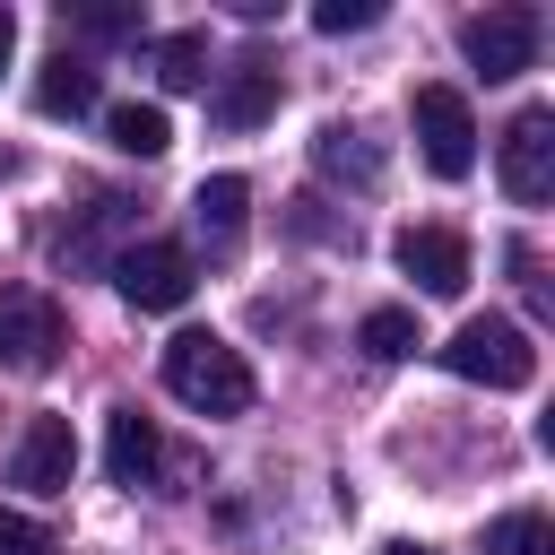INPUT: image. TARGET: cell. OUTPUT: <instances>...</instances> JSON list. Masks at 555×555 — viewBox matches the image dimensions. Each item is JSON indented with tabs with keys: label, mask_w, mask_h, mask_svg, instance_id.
Wrapping results in <instances>:
<instances>
[{
	"label": "cell",
	"mask_w": 555,
	"mask_h": 555,
	"mask_svg": "<svg viewBox=\"0 0 555 555\" xmlns=\"http://www.w3.org/2000/svg\"><path fill=\"white\" fill-rule=\"evenodd\" d=\"M165 390L191 416H243L251 408V364L217 330H182V338H165Z\"/></svg>",
	"instance_id": "cell-1"
},
{
	"label": "cell",
	"mask_w": 555,
	"mask_h": 555,
	"mask_svg": "<svg viewBox=\"0 0 555 555\" xmlns=\"http://www.w3.org/2000/svg\"><path fill=\"white\" fill-rule=\"evenodd\" d=\"M442 364H451L460 382H486V390H529V382H538L529 330H520V321H494V312L460 321V330L442 338Z\"/></svg>",
	"instance_id": "cell-2"
},
{
	"label": "cell",
	"mask_w": 555,
	"mask_h": 555,
	"mask_svg": "<svg viewBox=\"0 0 555 555\" xmlns=\"http://www.w3.org/2000/svg\"><path fill=\"white\" fill-rule=\"evenodd\" d=\"M69 347V321L43 286H0V373H52Z\"/></svg>",
	"instance_id": "cell-3"
},
{
	"label": "cell",
	"mask_w": 555,
	"mask_h": 555,
	"mask_svg": "<svg viewBox=\"0 0 555 555\" xmlns=\"http://www.w3.org/2000/svg\"><path fill=\"white\" fill-rule=\"evenodd\" d=\"M408 121H416V147H425V165L442 173V182H460L468 165H477V113H468V95L460 87H416L408 95Z\"/></svg>",
	"instance_id": "cell-4"
},
{
	"label": "cell",
	"mask_w": 555,
	"mask_h": 555,
	"mask_svg": "<svg viewBox=\"0 0 555 555\" xmlns=\"http://www.w3.org/2000/svg\"><path fill=\"white\" fill-rule=\"evenodd\" d=\"M113 286H121L130 312H182L199 269H191L182 243H130V251H113Z\"/></svg>",
	"instance_id": "cell-5"
},
{
	"label": "cell",
	"mask_w": 555,
	"mask_h": 555,
	"mask_svg": "<svg viewBox=\"0 0 555 555\" xmlns=\"http://www.w3.org/2000/svg\"><path fill=\"white\" fill-rule=\"evenodd\" d=\"M494 173H503V191H512L520 208H538V199L555 191V113H546V104H520V113H512V130H503V147H494Z\"/></svg>",
	"instance_id": "cell-6"
},
{
	"label": "cell",
	"mask_w": 555,
	"mask_h": 555,
	"mask_svg": "<svg viewBox=\"0 0 555 555\" xmlns=\"http://www.w3.org/2000/svg\"><path fill=\"white\" fill-rule=\"evenodd\" d=\"M460 52H468L486 78H520V69L538 61V9H520V0L477 9V17L460 26Z\"/></svg>",
	"instance_id": "cell-7"
},
{
	"label": "cell",
	"mask_w": 555,
	"mask_h": 555,
	"mask_svg": "<svg viewBox=\"0 0 555 555\" xmlns=\"http://www.w3.org/2000/svg\"><path fill=\"white\" fill-rule=\"evenodd\" d=\"M69 477H78V434H69V416H35V425L17 434V451H9V486H26V494H69Z\"/></svg>",
	"instance_id": "cell-8"
},
{
	"label": "cell",
	"mask_w": 555,
	"mask_h": 555,
	"mask_svg": "<svg viewBox=\"0 0 555 555\" xmlns=\"http://www.w3.org/2000/svg\"><path fill=\"white\" fill-rule=\"evenodd\" d=\"M278 95H286L278 61H269V52H243V61L225 69V87L208 95V121H217V130H260V121L278 113Z\"/></svg>",
	"instance_id": "cell-9"
},
{
	"label": "cell",
	"mask_w": 555,
	"mask_h": 555,
	"mask_svg": "<svg viewBox=\"0 0 555 555\" xmlns=\"http://www.w3.org/2000/svg\"><path fill=\"white\" fill-rule=\"evenodd\" d=\"M104 468H113V486H156V477H165V434H156V416L113 408V416H104Z\"/></svg>",
	"instance_id": "cell-10"
},
{
	"label": "cell",
	"mask_w": 555,
	"mask_h": 555,
	"mask_svg": "<svg viewBox=\"0 0 555 555\" xmlns=\"http://www.w3.org/2000/svg\"><path fill=\"white\" fill-rule=\"evenodd\" d=\"M399 269L425 286V295H460L468 286V243L451 225H408L399 234Z\"/></svg>",
	"instance_id": "cell-11"
},
{
	"label": "cell",
	"mask_w": 555,
	"mask_h": 555,
	"mask_svg": "<svg viewBox=\"0 0 555 555\" xmlns=\"http://www.w3.org/2000/svg\"><path fill=\"white\" fill-rule=\"evenodd\" d=\"M95 61L87 52H52L43 61V78H35V113H52V121H78V113H95Z\"/></svg>",
	"instance_id": "cell-12"
},
{
	"label": "cell",
	"mask_w": 555,
	"mask_h": 555,
	"mask_svg": "<svg viewBox=\"0 0 555 555\" xmlns=\"http://www.w3.org/2000/svg\"><path fill=\"white\" fill-rule=\"evenodd\" d=\"M312 165H321V173H347L356 191H373V182H382V147L364 139V121H321Z\"/></svg>",
	"instance_id": "cell-13"
},
{
	"label": "cell",
	"mask_w": 555,
	"mask_h": 555,
	"mask_svg": "<svg viewBox=\"0 0 555 555\" xmlns=\"http://www.w3.org/2000/svg\"><path fill=\"white\" fill-rule=\"evenodd\" d=\"M243 208H251V182H243V173H208V182L191 191V217H199V234H208L217 251L243 234Z\"/></svg>",
	"instance_id": "cell-14"
},
{
	"label": "cell",
	"mask_w": 555,
	"mask_h": 555,
	"mask_svg": "<svg viewBox=\"0 0 555 555\" xmlns=\"http://www.w3.org/2000/svg\"><path fill=\"white\" fill-rule=\"evenodd\" d=\"M147 69H156L173 95L208 87V35H191V26H182V35H156V43H147Z\"/></svg>",
	"instance_id": "cell-15"
},
{
	"label": "cell",
	"mask_w": 555,
	"mask_h": 555,
	"mask_svg": "<svg viewBox=\"0 0 555 555\" xmlns=\"http://www.w3.org/2000/svg\"><path fill=\"white\" fill-rule=\"evenodd\" d=\"M104 139L121 156H165L173 147V121H165V104H113L104 113Z\"/></svg>",
	"instance_id": "cell-16"
},
{
	"label": "cell",
	"mask_w": 555,
	"mask_h": 555,
	"mask_svg": "<svg viewBox=\"0 0 555 555\" xmlns=\"http://www.w3.org/2000/svg\"><path fill=\"white\" fill-rule=\"evenodd\" d=\"M356 347H364L373 364H399V356H416L425 338H416V312H399V304H373V312L356 321Z\"/></svg>",
	"instance_id": "cell-17"
},
{
	"label": "cell",
	"mask_w": 555,
	"mask_h": 555,
	"mask_svg": "<svg viewBox=\"0 0 555 555\" xmlns=\"http://www.w3.org/2000/svg\"><path fill=\"white\" fill-rule=\"evenodd\" d=\"M121 217H130V199H113V191H104V199L87 208V234H61V260H69V269H95V260L113 269V251H104V243L121 234Z\"/></svg>",
	"instance_id": "cell-18"
},
{
	"label": "cell",
	"mask_w": 555,
	"mask_h": 555,
	"mask_svg": "<svg viewBox=\"0 0 555 555\" xmlns=\"http://www.w3.org/2000/svg\"><path fill=\"white\" fill-rule=\"evenodd\" d=\"M486 555H555L546 512H503V520H486Z\"/></svg>",
	"instance_id": "cell-19"
},
{
	"label": "cell",
	"mask_w": 555,
	"mask_h": 555,
	"mask_svg": "<svg viewBox=\"0 0 555 555\" xmlns=\"http://www.w3.org/2000/svg\"><path fill=\"white\" fill-rule=\"evenodd\" d=\"M61 17H69L78 35H139V26H147L139 0H61Z\"/></svg>",
	"instance_id": "cell-20"
},
{
	"label": "cell",
	"mask_w": 555,
	"mask_h": 555,
	"mask_svg": "<svg viewBox=\"0 0 555 555\" xmlns=\"http://www.w3.org/2000/svg\"><path fill=\"white\" fill-rule=\"evenodd\" d=\"M0 555H61V546L35 512H0Z\"/></svg>",
	"instance_id": "cell-21"
},
{
	"label": "cell",
	"mask_w": 555,
	"mask_h": 555,
	"mask_svg": "<svg viewBox=\"0 0 555 555\" xmlns=\"http://www.w3.org/2000/svg\"><path fill=\"white\" fill-rule=\"evenodd\" d=\"M373 17H382V0H321V9H312L321 35H356V26H373Z\"/></svg>",
	"instance_id": "cell-22"
},
{
	"label": "cell",
	"mask_w": 555,
	"mask_h": 555,
	"mask_svg": "<svg viewBox=\"0 0 555 555\" xmlns=\"http://www.w3.org/2000/svg\"><path fill=\"white\" fill-rule=\"evenodd\" d=\"M9 52H17V17L0 9V69H9Z\"/></svg>",
	"instance_id": "cell-23"
},
{
	"label": "cell",
	"mask_w": 555,
	"mask_h": 555,
	"mask_svg": "<svg viewBox=\"0 0 555 555\" xmlns=\"http://www.w3.org/2000/svg\"><path fill=\"white\" fill-rule=\"evenodd\" d=\"M382 555H434V546H382Z\"/></svg>",
	"instance_id": "cell-24"
},
{
	"label": "cell",
	"mask_w": 555,
	"mask_h": 555,
	"mask_svg": "<svg viewBox=\"0 0 555 555\" xmlns=\"http://www.w3.org/2000/svg\"><path fill=\"white\" fill-rule=\"evenodd\" d=\"M9 165H17V156H9V147H0V173H9Z\"/></svg>",
	"instance_id": "cell-25"
}]
</instances>
